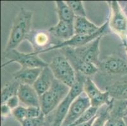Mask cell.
Masks as SVG:
<instances>
[{
  "mask_svg": "<svg viewBox=\"0 0 127 126\" xmlns=\"http://www.w3.org/2000/svg\"><path fill=\"white\" fill-rule=\"evenodd\" d=\"M20 85V83L14 79L12 81L8 83L2 88L1 93V104L5 103L11 97L17 95Z\"/></svg>",
  "mask_w": 127,
  "mask_h": 126,
  "instance_id": "obj_21",
  "label": "cell"
},
{
  "mask_svg": "<svg viewBox=\"0 0 127 126\" xmlns=\"http://www.w3.org/2000/svg\"><path fill=\"white\" fill-rule=\"evenodd\" d=\"M1 114L2 117H7L10 115H12V110L6 103L1 104Z\"/></svg>",
  "mask_w": 127,
  "mask_h": 126,
  "instance_id": "obj_29",
  "label": "cell"
},
{
  "mask_svg": "<svg viewBox=\"0 0 127 126\" xmlns=\"http://www.w3.org/2000/svg\"><path fill=\"white\" fill-rule=\"evenodd\" d=\"M17 95L26 107H40V97L33 86L20 84Z\"/></svg>",
  "mask_w": 127,
  "mask_h": 126,
  "instance_id": "obj_13",
  "label": "cell"
},
{
  "mask_svg": "<svg viewBox=\"0 0 127 126\" xmlns=\"http://www.w3.org/2000/svg\"><path fill=\"white\" fill-rule=\"evenodd\" d=\"M98 110H99V108L91 106L89 109L85 111L82 115L78 119L70 126H75L91 121L94 117H95L96 116L97 114Z\"/></svg>",
  "mask_w": 127,
  "mask_h": 126,
  "instance_id": "obj_22",
  "label": "cell"
},
{
  "mask_svg": "<svg viewBox=\"0 0 127 126\" xmlns=\"http://www.w3.org/2000/svg\"><path fill=\"white\" fill-rule=\"evenodd\" d=\"M123 11H125V14L127 15V2H126L125 5V8H124V9L123 8Z\"/></svg>",
  "mask_w": 127,
  "mask_h": 126,
  "instance_id": "obj_32",
  "label": "cell"
},
{
  "mask_svg": "<svg viewBox=\"0 0 127 126\" xmlns=\"http://www.w3.org/2000/svg\"></svg>",
  "mask_w": 127,
  "mask_h": 126,
  "instance_id": "obj_36",
  "label": "cell"
},
{
  "mask_svg": "<svg viewBox=\"0 0 127 126\" xmlns=\"http://www.w3.org/2000/svg\"><path fill=\"white\" fill-rule=\"evenodd\" d=\"M108 25H109V22H106L103 25L100 26L99 30L94 34L88 35L75 34L74 36L72 37L71 39L66 40V41L60 42V43L57 44L47 47L45 49L40 50V51L31 52V54H33V55H39V54H42V53L46 52H48L49 50H55V49H63L65 48V47L77 48V47H82V46L87 44L91 42L97 38L102 36L106 32Z\"/></svg>",
  "mask_w": 127,
  "mask_h": 126,
  "instance_id": "obj_5",
  "label": "cell"
},
{
  "mask_svg": "<svg viewBox=\"0 0 127 126\" xmlns=\"http://www.w3.org/2000/svg\"><path fill=\"white\" fill-rule=\"evenodd\" d=\"M63 49L64 53L63 55L67 57L77 73H79L85 76H89L95 75L97 72L99 67L92 63L85 62L80 59L73 52L71 48L65 47Z\"/></svg>",
  "mask_w": 127,
  "mask_h": 126,
  "instance_id": "obj_11",
  "label": "cell"
},
{
  "mask_svg": "<svg viewBox=\"0 0 127 126\" xmlns=\"http://www.w3.org/2000/svg\"><path fill=\"white\" fill-rule=\"evenodd\" d=\"M123 121H124L125 123L126 126H127V116L123 117Z\"/></svg>",
  "mask_w": 127,
  "mask_h": 126,
  "instance_id": "obj_33",
  "label": "cell"
},
{
  "mask_svg": "<svg viewBox=\"0 0 127 126\" xmlns=\"http://www.w3.org/2000/svg\"><path fill=\"white\" fill-rule=\"evenodd\" d=\"M49 33L56 38L66 41L75 35L73 23H69L59 20L58 23L49 29Z\"/></svg>",
  "mask_w": 127,
  "mask_h": 126,
  "instance_id": "obj_16",
  "label": "cell"
},
{
  "mask_svg": "<svg viewBox=\"0 0 127 126\" xmlns=\"http://www.w3.org/2000/svg\"><path fill=\"white\" fill-rule=\"evenodd\" d=\"M111 15L109 26L111 30L126 44L127 39V16L120 3L116 1L111 2Z\"/></svg>",
  "mask_w": 127,
  "mask_h": 126,
  "instance_id": "obj_6",
  "label": "cell"
},
{
  "mask_svg": "<svg viewBox=\"0 0 127 126\" xmlns=\"http://www.w3.org/2000/svg\"><path fill=\"white\" fill-rule=\"evenodd\" d=\"M84 92L90 99L92 107L99 108L104 105H110L114 101L107 90L102 92L98 88L94 82L88 77H87L84 82Z\"/></svg>",
  "mask_w": 127,
  "mask_h": 126,
  "instance_id": "obj_8",
  "label": "cell"
},
{
  "mask_svg": "<svg viewBox=\"0 0 127 126\" xmlns=\"http://www.w3.org/2000/svg\"><path fill=\"white\" fill-rule=\"evenodd\" d=\"M20 102V101L18 95H15L13 97H11L10 99H8L5 103L13 110L19 106Z\"/></svg>",
  "mask_w": 127,
  "mask_h": 126,
  "instance_id": "obj_28",
  "label": "cell"
},
{
  "mask_svg": "<svg viewBox=\"0 0 127 126\" xmlns=\"http://www.w3.org/2000/svg\"><path fill=\"white\" fill-rule=\"evenodd\" d=\"M75 17H86V13L83 2L81 1H66Z\"/></svg>",
  "mask_w": 127,
  "mask_h": 126,
  "instance_id": "obj_24",
  "label": "cell"
},
{
  "mask_svg": "<svg viewBox=\"0 0 127 126\" xmlns=\"http://www.w3.org/2000/svg\"><path fill=\"white\" fill-rule=\"evenodd\" d=\"M85 81V78L84 76L80 75L77 76L75 83L70 88L68 95L56 108L51 126H62L71 103L84 92V84Z\"/></svg>",
  "mask_w": 127,
  "mask_h": 126,
  "instance_id": "obj_4",
  "label": "cell"
},
{
  "mask_svg": "<svg viewBox=\"0 0 127 126\" xmlns=\"http://www.w3.org/2000/svg\"><path fill=\"white\" fill-rule=\"evenodd\" d=\"M124 46H125V49L126 53H127V43L124 44Z\"/></svg>",
  "mask_w": 127,
  "mask_h": 126,
  "instance_id": "obj_34",
  "label": "cell"
},
{
  "mask_svg": "<svg viewBox=\"0 0 127 126\" xmlns=\"http://www.w3.org/2000/svg\"><path fill=\"white\" fill-rule=\"evenodd\" d=\"M70 88L55 79L48 91L40 97V107L45 115L56 109L58 106L66 98Z\"/></svg>",
  "mask_w": 127,
  "mask_h": 126,
  "instance_id": "obj_2",
  "label": "cell"
},
{
  "mask_svg": "<svg viewBox=\"0 0 127 126\" xmlns=\"http://www.w3.org/2000/svg\"><path fill=\"white\" fill-rule=\"evenodd\" d=\"M124 116H127V107H126L125 111V113H124ZM124 116H123V117H124Z\"/></svg>",
  "mask_w": 127,
  "mask_h": 126,
  "instance_id": "obj_35",
  "label": "cell"
},
{
  "mask_svg": "<svg viewBox=\"0 0 127 126\" xmlns=\"http://www.w3.org/2000/svg\"><path fill=\"white\" fill-rule=\"evenodd\" d=\"M27 39H28L35 48L40 49V50H42L47 48L46 46L49 44L50 37L49 33L44 31H35L30 32Z\"/></svg>",
  "mask_w": 127,
  "mask_h": 126,
  "instance_id": "obj_18",
  "label": "cell"
},
{
  "mask_svg": "<svg viewBox=\"0 0 127 126\" xmlns=\"http://www.w3.org/2000/svg\"><path fill=\"white\" fill-rule=\"evenodd\" d=\"M5 56L10 60L3 64L2 68L14 62H18L22 68H43L49 66V64L39 57V55H33L31 53L25 54L16 49L6 51Z\"/></svg>",
  "mask_w": 127,
  "mask_h": 126,
  "instance_id": "obj_7",
  "label": "cell"
},
{
  "mask_svg": "<svg viewBox=\"0 0 127 126\" xmlns=\"http://www.w3.org/2000/svg\"><path fill=\"white\" fill-rule=\"evenodd\" d=\"M101 37L97 38L87 44L77 48H71L73 52L78 58L85 62H90L99 67V45Z\"/></svg>",
  "mask_w": 127,
  "mask_h": 126,
  "instance_id": "obj_10",
  "label": "cell"
},
{
  "mask_svg": "<svg viewBox=\"0 0 127 126\" xmlns=\"http://www.w3.org/2000/svg\"><path fill=\"white\" fill-rule=\"evenodd\" d=\"M99 66L109 75H123L127 74V62L124 59L117 55H111L100 63Z\"/></svg>",
  "mask_w": 127,
  "mask_h": 126,
  "instance_id": "obj_12",
  "label": "cell"
},
{
  "mask_svg": "<svg viewBox=\"0 0 127 126\" xmlns=\"http://www.w3.org/2000/svg\"><path fill=\"white\" fill-rule=\"evenodd\" d=\"M42 68H22L13 75L15 80L23 85L33 86L41 74Z\"/></svg>",
  "mask_w": 127,
  "mask_h": 126,
  "instance_id": "obj_15",
  "label": "cell"
},
{
  "mask_svg": "<svg viewBox=\"0 0 127 126\" xmlns=\"http://www.w3.org/2000/svg\"><path fill=\"white\" fill-rule=\"evenodd\" d=\"M27 108V119H34L39 117L42 114V110L40 107H29Z\"/></svg>",
  "mask_w": 127,
  "mask_h": 126,
  "instance_id": "obj_27",
  "label": "cell"
},
{
  "mask_svg": "<svg viewBox=\"0 0 127 126\" xmlns=\"http://www.w3.org/2000/svg\"><path fill=\"white\" fill-rule=\"evenodd\" d=\"M55 79V76L49 66L42 68L41 74L33 85L39 97L50 89Z\"/></svg>",
  "mask_w": 127,
  "mask_h": 126,
  "instance_id": "obj_14",
  "label": "cell"
},
{
  "mask_svg": "<svg viewBox=\"0 0 127 126\" xmlns=\"http://www.w3.org/2000/svg\"><path fill=\"white\" fill-rule=\"evenodd\" d=\"M49 66L55 79L71 88L75 83L77 73L65 55H58L53 57Z\"/></svg>",
  "mask_w": 127,
  "mask_h": 126,
  "instance_id": "obj_3",
  "label": "cell"
},
{
  "mask_svg": "<svg viewBox=\"0 0 127 126\" xmlns=\"http://www.w3.org/2000/svg\"><path fill=\"white\" fill-rule=\"evenodd\" d=\"M112 105H113V103L108 106V108L106 110L101 111L99 113L97 112L95 119L92 123V126H105L106 122H108V120L111 118L110 111Z\"/></svg>",
  "mask_w": 127,
  "mask_h": 126,
  "instance_id": "obj_23",
  "label": "cell"
},
{
  "mask_svg": "<svg viewBox=\"0 0 127 126\" xmlns=\"http://www.w3.org/2000/svg\"><path fill=\"white\" fill-rule=\"evenodd\" d=\"M27 108L26 107L19 105L12 110V115L20 123L27 119Z\"/></svg>",
  "mask_w": 127,
  "mask_h": 126,
  "instance_id": "obj_26",
  "label": "cell"
},
{
  "mask_svg": "<svg viewBox=\"0 0 127 126\" xmlns=\"http://www.w3.org/2000/svg\"><path fill=\"white\" fill-rule=\"evenodd\" d=\"M107 91L113 100L127 101V82L115 83L109 86Z\"/></svg>",
  "mask_w": 127,
  "mask_h": 126,
  "instance_id": "obj_20",
  "label": "cell"
},
{
  "mask_svg": "<svg viewBox=\"0 0 127 126\" xmlns=\"http://www.w3.org/2000/svg\"><path fill=\"white\" fill-rule=\"evenodd\" d=\"M75 33L77 35H92L99 30L100 26H97L91 22L86 17H76L73 22Z\"/></svg>",
  "mask_w": 127,
  "mask_h": 126,
  "instance_id": "obj_17",
  "label": "cell"
},
{
  "mask_svg": "<svg viewBox=\"0 0 127 126\" xmlns=\"http://www.w3.org/2000/svg\"><path fill=\"white\" fill-rule=\"evenodd\" d=\"M55 4L59 20L66 22L73 23L76 17L66 1H56Z\"/></svg>",
  "mask_w": 127,
  "mask_h": 126,
  "instance_id": "obj_19",
  "label": "cell"
},
{
  "mask_svg": "<svg viewBox=\"0 0 127 126\" xmlns=\"http://www.w3.org/2000/svg\"><path fill=\"white\" fill-rule=\"evenodd\" d=\"M45 116L42 113L41 115L34 119H26L21 123L22 126H44L45 124Z\"/></svg>",
  "mask_w": 127,
  "mask_h": 126,
  "instance_id": "obj_25",
  "label": "cell"
},
{
  "mask_svg": "<svg viewBox=\"0 0 127 126\" xmlns=\"http://www.w3.org/2000/svg\"><path fill=\"white\" fill-rule=\"evenodd\" d=\"M91 107L90 99L82 92L71 103L62 126H70Z\"/></svg>",
  "mask_w": 127,
  "mask_h": 126,
  "instance_id": "obj_9",
  "label": "cell"
},
{
  "mask_svg": "<svg viewBox=\"0 0 127 126\" xmlns=\"http://www.w3.org/2000/svg\"><path fill=\"white\" fill-rule=\"evenodd\" d=\"M105 126H115V119L111 117L108 122H106Z\"/></svg>",
  "mask_w": 127,
  "mask_h": 126,
  "instance_id": "obj_31",
  "label": "cell"
},
{
  "mask_svg": "<svg viewBox=\"0 0 127 126\" xmlns=\"http://www.w3.org/2000/svg\"><path fill=\"white\" fill-rule=\"evenodd\" d=\"M32 20V11L20 9L13 20L5 52L15 49L22 42L27 39L31 32Z\"/></svg>",
  "mask_w": 127,
  "mask_h": 126,
  "instance_id": "obj_1",
  "label": "cell"
},
{
  "mask_svg": "<svg viewBox=\"0 0 127 126\" xmlns=\"http://www.w3.org/2000/svg\"><path fill=\"white\" fill-rule=\"evenodd\" d=\"M115 126H126L123 118L115 119Z\"/></svg>",
  "mask_w": 127,
  "mask_h": 126,
  "instance_id": "obj_30",
  "label": "cell"
}]
</instances>
